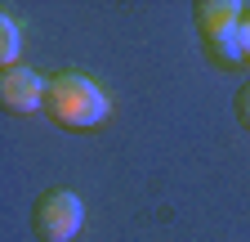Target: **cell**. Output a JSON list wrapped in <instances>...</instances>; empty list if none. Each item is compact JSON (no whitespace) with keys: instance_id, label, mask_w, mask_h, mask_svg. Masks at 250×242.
Segmentation results:
<instances>
[{"instance_id":"6da1fadb","label":"cell","mask_w":250,"mask_h":242,"mask_svg":"<svg viewBox=\"0 0 250 242\" xmlns=\"http://www.w3.org/2000/svg\"><path fill=\"white\" fill-rule=\"evenodd\" d=\"M45 112L62 130H94L107 121L112 103L89 76L62 72V76H49V85H45Z\"/></svg>"},{"instance_id":"7a4b0ae2","label":"cell","mask_w":250,"mask_h":242,"mask_svg":"<svg viewBox=\"0 0 250 242\" xmlns=\"http://www.w3.org/2000/svg\"><path fill=\"white\" fill-rule=\"evenodd\" d=\"M192 18L214 63H224V68L246 63V36H241L246 5H237V0H197Z\"/></svg>"},{"instance_id":"3957f363","label":"cell","mask_w":250,"mask_h":242,"mask_svg":"<svg viewBox=\"0 0 250 242\" xmlns=\"http://www.w3.org/2000/svg\"><path fill=\"white\" fill-rule=\"evenodd\" d=\"M31 229H36L45 242H72L85 229V202L72 189H49L41 193L36 211H31Z\"/></svg>"},{"instance_id":"277c9868","label":"cell","mask_w":250,"mask_h":242,"mask_svg":"<svg viewBox=\"0 0 250 242\" xmlns=\"http://www.w3.org/2000/svg\"><path fill=\"white\" fill-rule=\"evenodd\" d=\"M45 85H49V81H41L36 72L22 68V63L0 68V103H5V112L27 117V112L45 108Z\"/></svg>"},{"instance_id":"5b68a950","label":"cell","mask_w":250,"mask_h":242,"mask_svg":"<svg viewBox=\"0 0 250 242\" xmlns=\"http://www.w3.org/2000/svg\"><path fill=\"white\" fill-rule=\"evenodd\" d=\"M18 23H14V14H0V63L5 68H14L18 63Z\"/></svg>"},{"instance_id":"8992f818","label":"cell","mask_w":250,"mask_h":242,"mask_svg":"<svg viewBox=\"0 0 250 242\" xmlns=\"http://www.w3.org/2000/svg\"><path fill=\"white\" fill-rule=\"evenodd\" d=\"M237 121H241V126L250 130V81L237 90Z\"/></svg>"},{"instance_id":"52a82bcc","label":"cell","mask_w":250,"mask_h":242,"mask_svg":"<svg viewBox=\"0 0 250 242\" xmlns=\"http://www.w3.org/2000/svg\"><path fill=\"white\" fill-rule=\"evenodd\" d=\"M241 36H246V63H250V9H246V23H241Z\"/></svg>"}]
</instances>
